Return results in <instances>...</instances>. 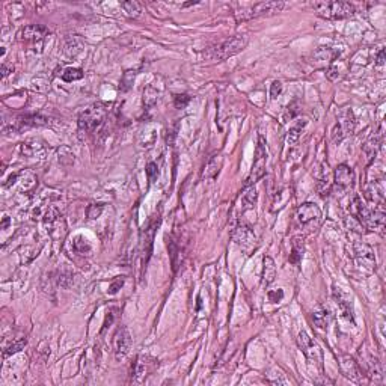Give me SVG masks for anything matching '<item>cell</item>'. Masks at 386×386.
Returning a JSON list of instances; mask_svg holds the SVG:
<instances>
[{
  "label": "cell",
  "mask_w": 386,
  "mask_h": 386,
  "mask_svg": "<svg viewBox=\"0 0 386 386\" xmlns=\"http://www.w3.org/2000/svg\"><path fill=\"white\" fill-rule=\"evenodd\" d=\"M248 43H249V38L246 35H234L228 40H223V41L208 47V50L204 55L207 59H211V61H225V59L240 53L242 50H245Z\"/></svg>",
  "instance_id": "1"
},
{
  "label": "cell",
  "mask_w": 386,
  "mask_h": 386,
  "mask_svg": "<svg viewBox=\"0 0 386 386\" xmlns=\"http://www.w3.org/2000/svg\"><path fill=\"white\" fill-rule=\"evenodd\" d=\"M311 6L324 20H344L356 14V8L349 2H314Z\"/></svg>",
  "instance_id": "2"
},
{
  "label": "cell",
  "mask_w": 386,
  "mask_h": 386,
  "mask_svg": "<svg viewBox=\"0 0 386 386\" xmlns=\"http://www.w3.org/2000/svg\"><path fill=\"white\" fill-rule=\"evenodd\" d=\"M285 3L284 2H261L251 5L248 8H242L239 12H236V21L237 23H243V21H249L258 17H264V15H273L276 12H281L284 9Z\"/></svg>",
  "instance_id": "3"
},
{
  "label": "cell",
  "mask_w": 386,
  "mask_h": 386,
  "mask_svg": "<svg viewBox=\"0 0 386 386\" xmlns=\"http://www.w3.org/2000/svg\"><path fill=\"white\" fill-rule=\"evenodd\" d=\"M106 115H107V110L103 104L98 103V104L89 106L79 115V120H77L79 129L82 131H94L104 123Z\"/></svg>",
  "instance_id": "4"
},
{
  "label": "cell",
  "mask_w": 386,
  "mask_h": 386,
  "mask_svg": "<svg viewBox=\"0 0 386 386\" xmlns=\"http://www.w3.org/2000/svg\"><path fill=\"white\" fill-rule=\"evenodd\" d=\"M265 139L262 134L258 136L257 149H255V159H254V165L251 169V174L245 183V187H251L254 186L257 181H259L264 175H265V163H267V146H265Z\"/></svg>",
  "instance_id": "5"
},
{
  "label": "cell",
  "mask_w": 386,
  "mask_h": 386,
  "mask_svg": "<svg viewBox=\"0 0 386 386\" xmlns=\"http://www.w3.org/2000/svg\"><path fill=\"white\" fill-rule=\"evenodd\" d=\"M356 129V118L352 109H344L339 112L336 118V124L332 129V140L333 143H341L349 134H353Z\"/></svg>",
  "instance_id": "6"
},
{
  "label": "cell",
  "mask_w": 386,
  "mask_h": 386,
  "mask_svg": "<svg viewBox=\"0 0 386 386\" xmlns=\"http://www.w3.org/2000/svg\"><path fill=\"white\" fill-rule=\"evenodd\" d=\"M297 344H299V349L302 350V353L305 355V358L310 361V364H314L320 370H323L322 350H320L319 344L305 330L299 332V335H297Z\"/></svg>",
  "instance_id": "7"
},
{
  "label": "cell",
  "mask_w": 386,
  "mask_h": 386,
  "mask_svg": "<svg viewBox=\"0 0 386 386\" xmlns=\"http://www.w3.org/2000/svg\"><path fill=\"white\" fill-rule=\"evenodd\" d=\"M352 257L355 259V262L365 268V270H373L376 267V257H374V251L370 245L362 243V242H355L352 245Z\"/></svg>",
  "instance_id": "8"
},
{
  "label": "cell",
  "mask_w": 386,
  "mask_h": 386,
  "mask_svg": "<svg viewBox=\"0 0 386 386\" xmlns=\"http://www.w3.org/2000/svg\"><path fill=\"white\" fill-rule=\"evenodd\" d=\"M233 242L243 251L249 252L255 246L257 237H255L254 231L251 229V226H248L246 223H239L233 231Z\"/></svg>",
  "instance_id": "9"
},
{
  "label": "cell",
  "mask_w": 386,
  "mask_h": 386,
  "mask_svg": "<svg viewBox=\"0 0 386 386\" xmlns=\"http://www.w3.org/2000/svg\"><path fill=\"white\" fill-rule=\"evenodd\" d=\"M160 220H154L151 222L146 228L142 229L140 233V254H142V267H145V264L148 262V259L151 257L152 252V242L156 237V231L159 226Z\"/></svg>",
  "instance_id": "10"
},
{
  "label": "cell",
  "mask_w": 386,
  "mask_h": 386,
  "mask_svg": "<svg viewBox=\"0 0 386 386\" xmlns=\"http://www.w3.org/2000/svg\"><path fill=\"white\" fill-rule=\"evenodd\" d=\"M131 333L126 326H121L117 329L113 335V353L117 359H123L130 353L131 349Z\"/></svg>",
  "instance_id": "11"
},
{
  "label": "cell",
  "mask_w": 386,
  "mask_h": 386,
  "mask_svg": "<svg viewBox=\"0 0 386 386\" xmlns=\"http://www.w3.org/2000/svg\"><path fill=\"white\" fill-rule=\"evenodd\" d=\"M296 217H297V222L302 226H308V225H311L314 222L316 223L320 222V219H322V210L314 202H305V204H302L297 208Z\"/></svg>",
  "instance_id": "12"
},
{
  "label": "cell",
  "mask_w": 386,
  "mask_h": 386,
  "mask_svg": "<svg viewBox=\"0 0 386 386\" xmlns=\"http://www.w3.org/2000/svg\"><path fill=\"white\" fill-rule=\"evenodd\" d=\"M339 370L342 376L355 383H362L364 373L359 367V364L352 356H341L339 358Z\"/></svg>",
  "instance_id": "13"
},
{
  "label": "cell",
  "mask_w": 386,
  "mask_h": 386,
  "mask_svg": "<svg viewBox=\"0 0 386 386\" xmlns=\"http://www.w3.org/2000/svg\"><path fill=\"white\" fill-rule=\"evenodd\" d=\"M333 183L341 190L352 189L353 184H355V171L345 163L338 165L335 168V172H333Z\"/></svg>",
  "instance_id": "14"
},
{
  "label": "cell",
  "mask_w": 386,
  "mask_h": 386,
  "mask_svg": "<svg viewBox=\"0 0 386 386\" xmlns=\"http://www.w3.org/2000/svg\"><path fill=\"white\" fill-rule=\"evenodd\" d=\"M332 297L335 300V305L338 306L342 319H345L347 322H350L352 324H355V316H353V306H352V302L349 300L347 294H344L341 291V288L338 287H333L332 290Z\"/></svg>",
  "instance_id": "15"
},
{
  "label": "cell",
  "mask_w": 386,
  "mask_h": 386,
  "mask_svg": "<svg viewBox=\"0 0 386 386\" xmlns=\"http://www.w3.org/2000/svg\"><path fill=\"white\" fill-rule=\"evenodd\" d=\"M49 33V29L43 24H29L21 29L20 32V40L27 41V43H41L44 36Z\"/></svg>",
  "instance_id": "16"
},
{
  "label": "cell",
  "mask_w": 386,
  "mask_h": 386,
  "mask_svg": "<svg viewBox=\"0 0 386 386\" xmlns=\"http://www.w3.org/2000/svg\"><path fill=\"white\" fill-rule=\"evenodd\" d=\"M223 165V159L220 154H214L208 159V162L205 163L204 169H202V174H201V178L202 180H214L219 172H220V168Z\"/></svg>",
  "instance_id": "17"
},
{
  "label": "cell",
  "mask_w": 386,
  "mask_h": 386,
  "mask_svg": "<svg viewBox=\"0 0 386 386\" xmlns=\"http://www.w3.org/2000/svg\"><path fill=\"white\" fill-rule=\"evenodd\" d=\"M85 49V41L74 35V36H69L64 44V56L66 59H75Z\"/></svg>",
  "instance_id": "18"
},
{
  "label": "cell",
  "mask_w": 386,
  "mask_h": 386,
  "mask_svg": "<svg viewBox=\"0 0 386 386\" xmlns=\"http://www.w3.org/2000/svg\"><path fill=\"white\" fill-rule=\"evenodd\" d=\"M262 276H261V284L262 287H268L275 282L276 279V264L272 257H264L262 259Z\"/></svg>",
  "instance_id": "19"
},
{
  "label": "cell",
  "mask_w": 386,
  "mask_h": 386,
  "mask_svg": "<svg viewBox=\"0 0 386 386\" xmlns=\"http://www.w3.org/2000/svg\"><path fill=\"white\" fill-rule=\"evenodd\" d=\"M305 254V239L302 236H294L291 239V252H290V262L299 265Z\"/></svg>",
  "instance_id": "20"
},
{
  "label": "cell",
  "mask_w": 386,
  "mask_h": 386,
  "mask_svg": "<svg viewBox=\"0 0 386 386\" xmlns=\"http://www.w3.org/2000/svg\"><path fill=\"white\" fill-rule=\"evenodd\" d=\"M313 322H314V324H316L319 329L326 330V329L329 327L330 322H332V314H330V311H329L326 306L319 305V306L313 311Z\"/></svg>",
  "instance_id": "21"
},
{
  "label": "cell",
  "mask_w": 386,
  "mask_h": 386,
  "mask_svg": "<svg viewBox=\"0 0 386 386\" xmlns=\"http://www.w3.org/2000/svg\"><path fill=\"white\" fill-rule=\"evenodd\" d=\"M339 50L330 49V47H319L314 53L313 58L316 62H333L339 56Z\"/></svg>",
  "instance_id": "22"
},
{
  "label": "cell",
  "mask_w": 386,
  "mask_h": 386,
  "mask_svg": "<svg viewBox=\"0 0 386 386\" xmlns=\"http://www.w3.org/2000/svg\"><path fill=\"white\" fill-rule=\"evenodd\" d=\"M71 248H72V251H74L75 254L83 255V257H85V255H89L91 251H92V246H91L89 240H88L85 236H75V237L72 239Z\"/></svg>",
  "instance_id": "23"
},
{
  "label": "cell",
  "mask_w": 386,
  "mask_h": 386,
  "mask_svg": "<svg viewBox=\"0 0 386 386\" xmlns=\"http://www.w3.org/2000/svg\"><path fill=\"white\" fill-rule=\"evenodd\" d=\"M258 192L255 186L251 187H245V193L242 195V205H243V211L246 210H252L257 205Z\"/></svg>",
  "instance_id": "24"
},
{
  "label": "cell",
  "mask_w": 386,
  "mask_h": 386,
  "mask_svg": "<svg viewBox=\"0 0 386 386\" xmlns=\"http://www.w3.org/2000/svg\"><path fill=\"white\" fill-rule=\"evenodd\" d=\"M306 126H308V121H306V120H299L291 129L288 130V133H287V143H288V145H294V143L299 140L302 131L305 130Z\"/></svg>",
  "instance_id": "25"
},
{
  "label": "cell",
  "mask_w": 386,
  "mask_h": 386,
  "mask_svg": "<svg viewBox=\"0 0 386 386\" xmlns=\"http://www.w3.org/2000/svg\"><path fill=\"white\" fill-rule=\"evenodd\" d=\"M21 151H23V154H26L27 157H36L38 154L44 152V145H43L40 140L33 139V140H29V142L23 143Z\"/></svg>",
  "instance_id": "26"
},
{
  "label": "cell",
  "mask_w": 386,
  "mask_h": 386,
  "mask_svg": "<svg viewBox=\"0 0 386 386\" xmlns=\"http://www.w3.org/2000/svg\"><path fill=\"white\" fill-rule=\"evenodd\" d=\"M159 100V91L154 86H146L143 89V106L146 110H151Z\"/></svg>",
  "instance_id": "27"
},
{
  "label": "cell",
  "mask_w": 386,
  "mask_h": 386,
  "mask_svg": "<svg viewBox=\"0 0 386 386\" xmlns=\"http://www.w3.org/2000/svg\"><path fill=\"white\" fill-rule=\"evenodd\" d=\"M380 136H373V137H370V140L364 145V152L367 154V157L370 159V160H373L374 157H376V154H377V151H379V148H380Z\"/></svg>",
  "instance_id": "28"
},
{
  "label": "cell",
  "mask_w": 386,
  "mask_h": 386,
  "mask_svg": "<svg viewBox=\"0 0 386 386\" xmlns=\"http://www.w3.org/2000/svg\"><path fill=\"white\" fill-rule=\"evenodd\" d=\"M148 358H143V356H139L136 364H134V370H133V377L137 380L139 377H145L148 370H149V362H146Z\"/></svg>",
  "instance_id": "29"
},
{
  "label": "cell",
  "mask_w": 386,
  "mask_h": 386,
  "mask_svg": "<svg viewBox=\"0 0 386 386\" xmlns=\"http://www.w3.org/2000/svg\"><path fill=\"white\" fill-rule=\"evenodd\" d=\"M121 8L124 9V12L129 15V17H133V18H137L140 14H142V5L136 0H130V2H123L121 3Z\"/></svg>",
  "instance_id": "30"
},
{
  "label": "cell",
  "mask_w": 386,
  "mask_h": 386,
  "mask_svg": "<svg viewBox=\"0 0 386 386\" xmlns=\"http://www.w3.org/2000/svg\"><path fill=\"white\" fill-rule=\"evenodd\" d=\"M83 77H85V72L80 68H66L64 72H62V80L66 82V83H72V82L82 80Z\"/></svg>",
  "instance_id": "31"
},
{
  "label": "cell",
  "mask_w": 386,
  "mask_h": 386,
  "mask_svg": "<svg viewBox=\"0 0 386 386\" xmlns=\"http://www.w3.org/2000/svg\"><path fill=\"white\" fill-rule=\"evenodd\" d=\"M370 374L374 380H382L383 377V368H382V362L374 356L370 359Z\"/></svg>",
  "instance_id": "32"
},
{
  "label": "cell",
  "mask_w": 386,
  "mask_h": 386,
  "mask_svg": "<svg viewBox=\"0 0 386 386\" xmlns=\"http://www.w3.org/2000/svg\"><path fill=\"white\" fill-rule=\"evenodd\" d=\"M26 344H27V341H26L24 338L14 341L9 347H6V349H5L3 356H5V358H8V356H11V355H14V353H18L20 350H23V349L26 347Z\"/></svg>",
  "instance_id": "33"
},
{
  "label": "cell",
  "mask_w": 386,
  "mask_h": 386,
  "mask_svg": "<svg viewBox=\"0 0 386 386\" xmlns=\"http://www.w3.org/2000/svg\"><path fill=\"white\" fill-rule=\"evenodd\" d=\"M330 190H332V184H330L327 172H326V177H323L322 180L319 181V184H317V192L322 198H326V196H329Z\"/></svg>",
  "instance_id": "34"
},
{
  "label": "cell",
  "mask_w": 386,
  "mask_h": 386,
  "mask_svg": "<svg viewBox=\"0 0 386 386\" xmlns=\"http://www.w3.org/2000/svg\"><path fill=\"white\" fill-rule=\"evenodd\" d=\"M145 174H146V178L149 183H154L159 177V166L156 162H148L146 163V168H145Z\"/></svg>",
  "instance_id": "35"
},
{
  "label": "cell",
  "mask_w": 386,
  "mask_h": 386,
  "mask_svg": "<svg viewBox=\"0 0 386 386\" xmlns=\"http://www.w3.org/2000/svg\"><path fill=\"white\" fill-rule=\"evenodd\" d=\"M103 210H104V204H91V205L88 207V210H86V216H88V219H91V220L98 219V217L101 216Z\"/></svg>",
  "instance_id": "36"
},
{
  "label": "cell",
  "mask_w": 386,
  "mask_h": 386,
  "mask_svg": "<svg viewBox=\"0 0 386 386\" xmlns=\"http://www.w3.org/2000/svg\"><path fill=\"white\" fill-rule=\"evenodd\" d=\"M134 77H136V71H127V72H124V75H123V80H121V89L123 91H129L130 88H131V85H133V82H134Z\"/></svg>",
  "instance_id": "37"
},
{
  "label": "cell",
  "mask_w": 386,
  "mask_h": 386,
  "mask_svg": "<svg viewBox=\"0 0 386 386\" xmlns=\"http://www.w3.org/2000/svg\"><path fill=\"white\" fill-rule=\"evenodd\" d=\"M124 282H126V278H124V276H120V278H117V279H115V281H112V284L109 285V290H107V293H109L110 296L117 294V293H118V291L123 288Z\"/></svg>",
  "instance_id": "38"
},
{
  "label": "cell",
  "mask_w": 386,
  "mask_h": 386,
  "mask_svg": "<svg viewBox=\"0 0 386 386\" xmlns=\"http://www.w3.org/2000/svg\"><path fill=\"white\" fill-rule=\"evenodd\" d=\"M267 299L268 302L272 303H278L284 299V291L281 288H276V290H268L267 291Z\"/></svg>",
  "instance_id": "39"
},
{
  "label": "cell",
  "mask_w": 386,
  "mask_h": 386,
  "mask_svg": "<svg viewBox=\"0 0 386 386\" xmlns=\"http://www.w3.org/2000/svg\"><path fill=\"white\" fill-rule=\"evenodd\" d=\"M189 101H190V97L187 94H178L174 98V104L177 109H184L189 104Z\"/></svg>",
  "instance_id": "40"
},
{
  "label": "cell",
  "mask_w": 386,
  "mask_h": 386,
  "mask_svg": "<svg viewBox=\"0 0 386 386\" xmlns=\"http://www.w3.org/2000/svg\"><path fill=\"white\" fill-rule=\"evenodd\" d=\"M282 92V83L279 82V80H275L273 83H272V86H270V97L275 100V98H278V95Z\"/></svg>",
  "instance_id": "41"
},
{
  "label": "cell",
  "mask_w": 386,
  "mask_h": 386,
  "mask_svg": "<svg viewBox=\"0 0 386 386\" xmlns=\"http://www.w3.org/2000/svg\"><path fill=\"white\" fill-rule=\"evenodd\" d=\"M338 68L336 66H330L329 69H327V72H326V75H327V79L329 80H336L338 79Z\"/></svg>",
  "instance_id": "42"
},
{
  "label": "cell",
  "mask_w": 386,
  "mask_h": 386,
  "mask_svg": "<svg viewBox=\"0 0 386 386\" xmlns=\"http://www.w3.org/2000/svg\"><path fill=\"white\" fill-rule=\"evenodd\" d=\"M115 320V314H113V310L112 311H109L107 313V316H106V320H104V326H103V330H106L112 323Z\"/></svg>",
  "instance_id": "43"
},
{
  "label": "cell",
  "mask_w": 386,
  "mask_h": 386,
  "mask_svg": "<svg viewBox=\"0 0 386 386\" xmlns=\"http://www.w3.org/2000/svg\"><path fill=\"white\" fill-rule=\"evenodd\" d=\"M383 64H385V49H382V50L377 53V56H376V65H377V66H382Z\"/></svg>",
  "instance_id": "44"
},
{
  "label": "cell",
  "mask_w": 386,
  "mask_h": 386,
  "mask_svg": "<svg viewBox=\"0 0 386 386\" xmlns=\"http://www.w3.org/2000/svg\"><path fill=\"white\" fill-rule=\"evenodd\" d=\"M9 222H11V220H9V217H8V216H5V217H3V222H2V228L5 229V228L9 225Z\"/></svg>",
  "instance_id": "45"
}]
</instances>
